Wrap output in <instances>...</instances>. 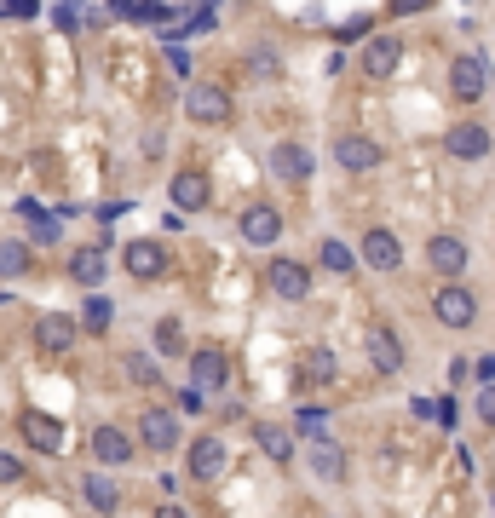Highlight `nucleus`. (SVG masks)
Instances as JSON below:
<instances>
[{"mask_svg": "<svg viewBox=\"0 0 495 518\" xmlns=\"http://www.w3.org/2000/svg\"><path fill=\"white\" fill-rule=\"evenodd\" d=\"M317 259H323V265H329L334 277H346V271H357V265H363V254H357V248H346V242H340V236H329V242H323V248H317Z\"/></svg>", "mask_w": 495, "mask_h": 518, "instance_id": "bb28decb", "label": "nucleus"}, {"mask_svg": "<svg viewBox=\"0 0 495 518\" xmlns=\"http://www.w3.org/2000/svg\"><path fill=\"white\" fill-rule=\"evenodd\" d=\"M24 271H29V242L6 236V242H0V283H12V277H24Z\"/></svg>", "mask_w": 495, "mask_h": 518, "instance_id": "cd10ccee", "label": "nucleus"}, {"mask_svg": "<svg viewBox=\"0 0 495 518\" xmlns=\"http://www.w3.org/2000/svg\"><path fill=\"white\" fill-rule=\"evenodd\" d=\"M490 150H495V139L478 127V121H455V127L444 133V156H455V162H484Z\"/></svg>", "mask_w": 495, "mask_h": 518, "instance_id": "1a4fd4ad", "label": "nucleus"}, {"mask_svg": "<svg viewBox=\"0 0 495 518\" xmlns=\"http://www.w3.org/2000/svg\"><path fill=\"white\" fill-rule=\"evenodd\" d=\"M52 24H58V29H75V24H81V12H75V0H58V6H52Z\"/></svg>", "mask_w": 495, "mask_h": 518, "instance_id": "f704fd0d", "label": "nucleus"}, {"mask_svg": "<svg viewBox=\"0 0 495 518\" xmlns=\"http://www.w3.org/2000/svg\"><path fill=\"white\" fill-rule=\"evenodd\" d=\"M398 64H403V41H398V35H375V41L363 47V70L375 75V81H386Z\"/></svg>", "mask_w": 495, "mask_h": 518, "instance_id": "412c9836", "label": "nucleus"}, {"mask_svg": "<svg viewBox=\"0 0 495 518\" xmlns=\"http://www.w3.org/2000/svg\"><path fill=\"white\" fill-rule=\"evenodd\" d=\"M156 352L185 357V329H179V317H162V323H156Z\"/></svg>", "mask_w": 495, "mask_h": 518, "instance_id": "c756f323", "label": "nucleus"}, {"mask_svg": "<svg viewBox=\"0 0 495 518\" xmlns=\"http://www.w3.org/2000/svg\"><path fill=\"white\" fill-rule=\"evenodd\" d=\"M70 277L81 288H98L104 277H110V248H75V254H70Z\"/></svg>", "mask_w": 495, "mask_h": 518, "instance_id": "4be33fe9", "label": "nucleus"}, {"mask_svg": "<svg viewBox=\"0 0 495 518\" xmlns=\"http://www.w3.org/2000/svg\"><path fill=\"white\" fill-rule=\"evenodd\" d=\"M225 380H231V363H225L219 346L190 352V386H196V392H225Z\"/></svg>", "mask_w": 495, "mask_h": 518, "instance_id": "a211bd4d", "label": "nucleus"}, {"mask_svg": "<svg viewBox=\"0 0 495 518\" xmlns=\"http://www.w3.org/2000/svg\"><path fill=\"white\" fill-rule=\"evenodd\" d=\"M254 444L277 461V467H294V432L288 426H277V421H254Z\"/></svg>", "mask_w": 495, "mask_h": 518, "instance_id": "5701e85b", "label": "nucleus"}, {"mask_svg": "<svg viewBox=\"0 0 495 518\" xmlns=\"http://www.w3.org/2000/svg\"><path fill=\"white\" fill-rule=\"evenodd\" d=\"M18 213H29V225H35V231H41V236H52V231H58V225H52L47 213L35 208V202H18Z\"/></svg>", "mask_w": 495, "mask_h": 518, "instance_id": "c9c22d12", "label": "nucleus"}, {"mask_svg": "<svg viewBox=\"0 0 495 518\" xmlns=\"http://www.w3.org/2000/svg\"><path fill=\"white\" fill-rule=\"evenodd\" d=\"M202 403H208V392H196V386L179 392V409H185V415H202Z\"/></svg>", "mask_w": 495, "mask_h": 518, "instance_id": "ea45409f", "label": "nucleus"}, {"mask_svg": "<svg viewBox=\"0 0 495 518\" xmlns=\"http://www.w3.org/2000/svg\"><path fill=\"white\" fill-rule=\"evenodd\" d=\"M93 461L98 467H127L133 461V438L121 426H98L93 432Z\"/></svg>", "mask_w": 495, "mask_h": 518, "instance_id": "aec40b11", "label": "nucleus"}, {"mask_svg": "<svg viewBox=\"0 0 495 518\" xmlns=\"http://www.w3.org/2000/svg\"><path fill=\"white\" fill-rule=\"evenodd\" d=\"M380 150L369 133H334V162L346 167V173H369V167H380Z\"/></svg>", "mask_w": 495, "mask_h": 518, "instance_id": "f8f14e48", "label": "nucleus"}, {"mask_svg": "<svg viewBox=\"0 0 495 518\" xmlns=\"http://www.w3.org/2000/svg\"><path fill=\"white\" fill-rule=\"evenodd\" d=\"M225 467H231V455H225L219 438H196V444H190V478L213 484V478H225Z\"/></svg>", "mask_w": 495, "mask_h": 518, "instance_id": "6ab92c4d", "label": "nucleus"}, {"mask_svg": "<svg viewBox=\"0 0 495 518\" xmlns=\"http://www.w3.org/2000/svg\"><path fill=\"white\" fill-rule=\"evenodd\" d=\"M167 70H173V75H190V58H185V47H173V52H167Z\"/></svg>", "mask_w": 495, "mask_h": 518, "instance_id": "a19ab883", "label": "nucleus"}, {"mask_svg": "<svg viewBox=\"0 0 495 518\" xmlns=\"http://www.w3.org/2000/svg\"><path fill=\"white\" fill-rule=\"evenodd\" d=\"M156 518H190L185 507H173V501H167V507H156Z\"/></svg>", "mask_w": 495, "mask_h": 518, "instance_id": "c03bdc74", "label": "nucleus"}, {"mask_svg": "<svg viewBox=\"0 0 495 518\" xmlns=\"http://www.w3.org/2000/svg\"><path fill=\"white\" fill-rule=\"evenodd\" d=\"M208 196H213V185H208V173L202 167H179L173 173V185H167V202L179 213H202L208 208Z\"/></svg>", "mask_w": 495, "mask_h": 518, "instance_id": "9d476101", "label": "nucleus"}, {"mask_svg": "<svg viewBox=\"0 0 495 518\" xmlns=\"http://www.w3.org/2000/svg\"><path fill=\"white\" fill-rule=\"evenodd\" d=\"M213 24H219V6H213V0H202V6L190 12V29H202V35H208Z\"/></svg>", "mask_w": 495, "mask_h": 518, "instance_id": "72a5a7b5", "label": "nucleus"}, {"mask_svg": "<svg viewBox=\"0 0 495 518\" xmlns=\"http://www.w3.org/2000/svg\"><path fill=\"white\" fill-rule=\"evenodd\" d=\"M490 87V64H484V52H461L455 64H449V93L461 98V104H478Z\"/></svg>", "mask_w": 495, "mask_h": 518, "instance_id": "423d86ee", "label": "nucleus"}, {"mask_svg": "<svg viewBox=\"0 0 495 518\" xmlns=\"http://www.w3.org/2000/svg\"><path fill=\"white\" fill-rule=\"evenodd\" d=\"M81 495H87V507H93V513H104V518L121 507L116 478H104V472H87V478H81Z\"/></svg>", "mask_w": 495, "mask_h": 518, "instance_id": "393cba45", "label": "nucleus"}, {"mask_svg": "<svg viewBox=\"0 0 495 518\" xmlns=\"http://www.w3.org/2000/svg\"><path fill=\"white\" fill-rule=\"evenodd\" d=\"M12 18H35V0H12Z\"/></svg>", "mask_w": 495, "mask_h": 518, "instance_id": "37998d69", "label": "nucleus"}, {"mask_svg": "<svg viewBox=\"0 0 495 518\" xmlns=\"http://www.w3.org/2000/svg\"><path fill=\"white\" fill-rule=\"evenodd\" d=\"M478 380H484V386H495V357H478Z\"/></svg>", "mask_w": 495, "mask_h": 518, "instance_id": "79ce46f5", "label": "nucleus"}, {"mask_svg": "<svg viewBox=\"0 0 495 518\" xmlns=\"http://www.w3.org/2000/svg\"><path fill=\"white\" fill-rule=\"evenodd\" d=\"M334 375H340V363H334L329 346H306V352L294 357V386H334Z\"/></svg>", "mask_w": 495, "mask_h": 518, "instance_id": "f3484780", "label": "nucleus"}, {"mask_svg": "<svg viewBox=\"0 0 495 518\" xmlns=\"http://www.w3.org/2000/svg\"><path fill=\"white\" fill-rule=\"evenodd\" d=\"M357 254H363V265H369V271H398V265H403V242H398V231L375 225V231L357 242Z\"/></svg>", "mask_w": 495, "mask_h": 518, "instance_id": "2eb2a0df", "label": "nucleus"}, {"mask_svg": "<svg viewBox=\"0 0 495 518\" xmlns=\"http://www.w3.org/2000/svg\"><path fill=\"white\" fill-rule=\"evenodd\" d=\"M18 478H24V461H18L12 449H0V490H6V484H18Z\"/></svg>", "mask_w": 495, "mask_h": 518, "instance_id": "473e14b6", "label": "nucleus"}, {"mask_svg": "<svg viewBox=\"0 0 495 518\" xmlns=\"http://www.w3.org/2000/svg\"><path fill=\"white\" fill-rule=\"evenodd\" d=\"M231 93L219 87V81H190V93H185V116L196 121V127H225L231 121Z\"/></svg>", "mask_w": 495, "mask_h": 518, "instance_id": "f257e3e1", "label": "nucleus"}, {"mask_svg": "<svg viewBox=\"0 0 495 518\" xmlns=\"http://www.w3.org/2000/svg\"><path fill=\"white\" fill-rule=\"evenodd\" d=\"M369 363H375L380 375H398V369H403V340H398V329H369Z\"/></svg>", "mask_w": 495, "mask_h": 518, "instance_id": "b1692460", "label": "nucleus"}, {"mask_svg": "<svg viewBox=\"0 0 495 518\" xmlns=\"http://www.w3.org/2000/svg\"><path fill=\"white\" fill-rule=\"evenodd\" d=\"M265 288H271V300L300 306V300H311V265H300V259H271L265 265Z\"/></svg>", "mask_w": 495, "mask_h": 518, "instance_id": "20e7f679", "label": "nucleus"}, {"mask_svg": "<svg viewBox=\"0 0 495 518\" xmlns=\"http://www.w3.org/2000/svg\"><path fill=\"white\" fill-rule=\"evenodd\" d=\"M248 75H254V81H277V75H283V58L271 47H254L248 52Z\"/></svg>", "mask_w": 495, "mask_h": 518, "instance_id": "7c9ffc66", "label": "nucleus"}, {"mask_svg": "<svg viewBox=\"0 0 495 518\" xmlns=\"http://www.w3.org/2000/svg\"><path fill=\"white\" fill-rule=\"evenodd\" d=\"M29 340H35L47 357L70 352L75 340H81V317H70V311H41V317H35V329H29Z\"/></svg>", "mask_w": 495, "mask_h": 518, "instance_id": "39448f33", "label": "nucleus"}, {"mask_svg": "<svg viewBox=\"0 0 495 518\" xmlns=\"http://www.w3.org/2000/svg\"><path fill=\"white\" fill-rule=\"evenodd\" d=\"M271 173H277L283 185H306L311 173H317V156H311L300 139H283L277 150H271Z\"/></svg>", "mask_w": 495, "mask_h": 518, "instance_id": "9b49d317", "label": "nucleus"}, {"mask_svg": "<svg viewBox=\"0 0 495 518\" xmlns=\"http://www.w3.org/2000/svg\"><path fill=\"white\" fill-rule=\"evenodd\" d=\"M110 323H116L110 294H87V306H81V329H87V334H110Z\"/></svg>", "mask_w": 495, "mask_h": 518, "instance_id": "a878e982", "label": "nucleus"}, {"mask_svg": "<svg viewBox=\"0 0 495 518\" xmlns=\"http://www.w3.org/2000/svg\"><path fill=\"white\" fill-rule=\"evenodd\" d=\"M139 444L150 449V455L179 449V415H173V409H144L139 415Z\"/></svg>", "mask_w": 495, "mask_h": 518, "instance_id": "ddd939ff", "label": "nucleus"}, {"mask_svg": "<svg viewBox=\"0 0 495 518\" xmlns=\"http://www.w3.org/2000/svg\"><path fill=\"white\" fill-rule=\"evenodd\" d=\"M167 18H173L167 0H139V12H133V24H167Z\"/></svg>", "mask_w": 495, "mask_h": 518, "instance_id": "2f4dec72", "label": "nucleus"}, {"mask_svg": "<svg viewBox=\"0 0 495 518\" xmlns=\"http://www.w3.org/2000/svg\"><path fill=\"white\" fill-rule=\"evenodd\" d=\"M432 317L444 323V329H472L478 323V294L467 283H444L432 294Z\"/></svg>", "mask_w": 495, "mask_h": 518, "instance_id": "7ed1b4c3", "label": "nucleus"}, {"mask_svg": "<svg viewBox=\"0 0 495 518\" xmlns=\"http://www.w3.org/2000/svg\"><path fill=\"white\" fill-rule=\"evenodd\" d=\"M121 265H127V277L150 283V277H162V271H167V248L156 242V236H139V242H127V248H121Z\"/></svg>", "mask_w": 495, "mask_h": 518, "instance_id": "4468645a", "label": "nucleus"}, {"mask_svg": "<svg viewBox=\"0 0 495 518\" xmlns=\"http://www.w3.org/2000/svg\"><path fill=\"white\" fill-rule=\"evenodd\" d=\"M121 369H127V380H133V386H162L156 357H144V352H127V357H121Z\"/></svg>", "mask_w": 495, "mask_h": 518, "instance_id": "c85d7f7f", "label": "nucleus"}, {"mask_svg": "<svg viewBox=\"0 0 495 518\" xmlns=\"http://www.w3.org/2000/svg\"><path fill=\"white\" fill-rule=\"evenodd\" d=\"M236 231H242V242H248V248H271V242L283 236V213L271 208V202H248V208H242V219H236Z\"/></svg>", "mask_w": 495, "mask_h": 518, "instance_id": "6e6552de", "label": "nucleus"}, {"mask_svg": "<svg viewBox=\"0 0 495 518\" xmlns=\"http://www.w3.org/2000/svg\"><path fill=\"white\" fill-rule=\"evenodd\" d=\"M478 421L495 426V386H478Z\"/></svg>", "mask_w": 495, "mask_h": 518, "instance_id": "e433bc0d", "label": "nucleus"}, {"mask_svg": "<svg viewBox=\"0 0 495 518\" xmlns=\"http://www.w3.org/2000/svg\"><path fill=\"white\" fill-rule=\"evenodd\" d=\"M363 35H369V18H363V12H357V18H346V29H340V41H363Z\"/></svg>", "mask_w": 495, "mask_h": 518, "instance_id": "58836bf2", "label": "nucleus"}, {"mask_svg": "<svg viewBox=\"0 0 495 518\" xmlns=\"http://www.w3.org/2000/svg\"><path fill=\"white\" fill-rule=\"evenodd\" d=\"M18 432L35 455H64V421H52L47 409H24L18 415Z\"/></svg>", "mask_w": 495, "mask_h": 518, "instance_id": "0eeeda50", "label": "nucleus"}, {"mask_svg": "<svg viewBox=\"0 0 495 518\" xmlns=\"http://www.w3.org/2000/svg\"><path fill=\"white\" fill-rule=\"evenodd\" d=\"M306 467H311V478H323V484H346L352 455L334 444L329 432H311V438H306Z\"/></svg>", "mask_w": 495, "mask_h": 518, "instance_id": "f03ea898", "label": "nucleus"}, {"mask_svg": "<svg viewBox=\"0 0 495 518\" xmlns=\"http://www.w3.org/2000/svg\"><path fill=\"white\" fill-rule=\"evenodd\" d=\"M426 6H432V0H386L392 18H409V12H426Z\"/></svg>", "mask_w": 495, "mask_h": 518, "instance_id": "4c0bfd02", "label": "nucleus"}, {"mask_svg": "<svg viewBox=\"0 0 495 518\" xmlns=\"http://www.w3.org/2000/svg\"><path fill=\"white\" fill-rule=\"evenodd\" d=\"M467 242H461V236H449V231H438L432 236V242H426V265H432V271H438V277H449V283H455V277H461V271H467Z\"/></svg>", "mask_w": 495, "mask_h": 518, "instance_id": "dca6fc26", "label": "nucleus"}]
</instances>
